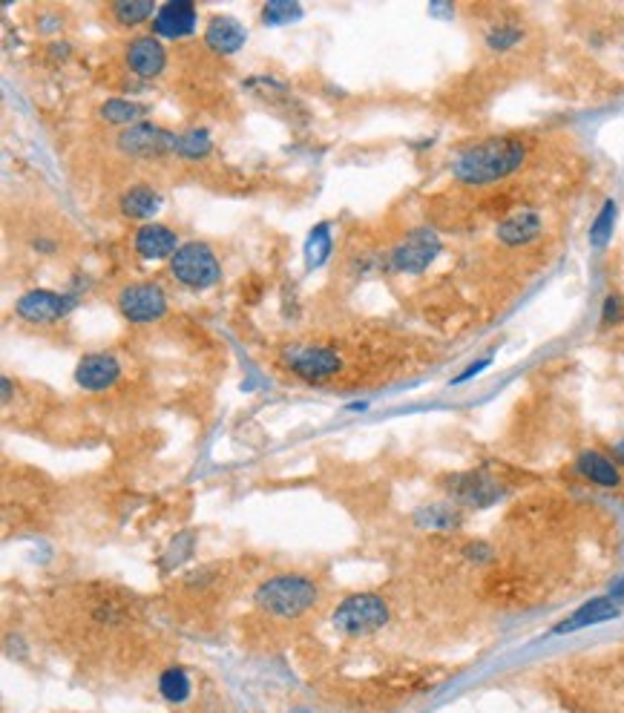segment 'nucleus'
<instances>
[{
    "mask_svg": "<svg viewBox=\"0 0 624 713\" xmlns=\"http://www.w3.org/2000/svg\"><path fill=\"white\" fill-rule=\"evenodd\" d=\"M331 253V230L328 225H317L314 233L308 236V245H305V265L308 268H320Z\"/></svg>",
    "mask_w": 624,
    "mask_h": 713,
    "instance_id": "27",
    "label": "nucleus"
},
{
    "mask_svg": "<svg viewBox=\"0 0 624 713\" xmlns=\"http://www.w3.org/2000/svg\"><path fill=\"white\" fill-rule=\"evenodd\" d=\"M610 596L616 598V601H624V575L613 584V590H610Z\"/></svg>",
    "mask_w": 624,
    "mask_h": 713,
    "instance_id": "31",
    "label": "nucleus"
},
{
    "mask_svg": "<svg viewBox=\"0 0 624 713\" xmlns=\"http://www.w3.org/2000/svg\"><path fill=\"white\" fill-rule=\"evenodd\" d=\"M440 253V236L432 228L406 233L389 253V265L397 274H423Z\"/></svg>",
    "mask_w": 624,
    "mask_h": 713,
    "instance_id": "6",
    "label": "nucleus"
},
{
    "mask_svg": "<svg viewBox=\"0 0 624 713\" xmlns=\"http://www.w3.org/2000/svg\"><path fill=\"white\" fill-rule=\"evenodd\" d=\"M118 314L133 325L162 320L167 314V294L159 282H130L118 291Z\"/></svg>",
    "mask_w": 624,
    "mask_h": 713,
    "instance_id": "5",
    "label": "nucleus"
},
{
    "mask_svg": "<svg viewBox=\"0 0 624 713\" xmlns=\"http://www.w3.org/2000/svg\"><path fill=\"white\" fill-rule=\"evenodd\" d=\"M622 613V604L613 596H599L590 598L587 604H581L576 613H570L567 619L555 627V633H573V630H584V627H593L601 621L616 619Z\"/></svg>",
    "mask_w": 624,
    "mask_h": 713,
    "instance_id": "16",
    "label": "nucleus"
},
{
    "mask_svg": "<svg viewBox=\"0 0 624 713\" xmlns=\"http://www.w3.org/2000/svg\"><path fill=\"white\" fill-rule=\"evenodd\" d=\"M527 161V144L515 136H492L463 147L452 156V176L466 187L504 182Z\"/></svg>",
    "mask_w": 624,
    "mask_h": 713,
    "instance_id": "1",
    "label": "nucleus"
},
{
    "mask_svg": "<svg viewBox=\"0 0 624 713\" xmlns=\"http://www.w3.org/2000/svg\"><path fill=\"white\" fill-rule=\"evenodd\" d=\"M248 44V29L231 15H213L205 26V46L216 55H236Z\"/></svg>",
    "mask_w": 624,
    "mask_h": 713,
    "instance_id": "15",
    "label": "nucleus"
},
{
    "mask_svg": "<svg viewBox=\"0 0 624 713\" xmlns=\"http://www.w3.org/2000/svg\"><path fill=\"white\" fill-rule=\"evenodd\" d=\"M521 41H524V29H521L518 23L501 21L492 23V26L486 29V46H489L492 52H509V49H515Z\"/></svg>",
    "mask_w": 624,
    "mask_h": 713,
    "instance_id": "24",
    "label": "nucleus"
},
{
    "mask_svg": "<svg viewBox=\"0 0 624 713\" xmlns=\"http://www.w3.org/2000/svg\"><path fill=\"white\" fill-rule=\"evenodd\" d=\"M285 363H288V371L297 374L305 383H325V380H331L343 368V360H340V354L334 348L308 343L291 345L285 351Z\"/></svg>",
    "mask_w": 624,
    "mask_h": 713,
    "instance_id": "7",
    "label": "nucleus"
},
{
    "mask_svg": "<svg viewBox=\"0 0 624 713\" xmlns=\"http://www.w3.org/2000/svg\"><path fill=\"white\" fill-rule=\"evenodd\" d=\"M9 397H12V380H9V377H3V403H6Z\"/></svg>",
    "mask_w": 624,
    "mask_h": 713,
    "instance_id": "32",
    "label": "nucleus"
},
{
    "mask_svg": "<svg viewBox=\"0 0 624 713\" xmlns=\"http://www.w3.org/2000/svg\"><path fill=\"white\" fill-rule=\"evenodd\" d=\"M210 150H213V138H210L208 130L193 127V130L179 133V138H176V156H179V159H187V161L205 159Z\"/></svg>",
    "mask_w": 624,
    "mask_h": 713,
    "instance_id": "22",
    "label": "nucleus"
},
{
    "mask_svg": "<svg viewBox=\"0 0 624 713\" xmlns=\"http://www.w3.org/2000/svg\"><path fill=\"white\" fill-rule=\"evenodd\" d=\"M170 276L190 291H208L222 279V265L205 242H185L170 259Z\"/></svg>",
    "mask_w": 624,
    "mask_h": 713,
    "instance_id": "3",
    "label": "nucleus"
},
{
    "mask_svg": "<svg viewBox=\"0 0 624 713\" xmlns=\"http://www.w3.org/2000/svg\"><path fill=\"white\" fill-rule=\"evenodd\" d=\"M259 18L265 26H285L302 18V6L294 0H268L259 12Z\"/></svg>",
    "mask_w": 624,
    "mask_h": 713,
    "instance_id": "26",
    "label": "nucleus"
},
{
    "mask_svg": "<svg viewBox=\"0 0 624 713\" xmlns=\"http://www.w3.org/2000/svg\"><path fill=\"white\" fill-rule=\"evenodd\" d=\"M417 518H420V524H426L429 529H455L458 527V521H461L449 506H440V504L423 509Z\"/></svg>",
    "mask_w": 624,
    "mask_h": 713,
    "instance_id": "28",
    "label": "nucleus"
},
{
    "mask_svg": "<svg viewBox=\"0 0 624 713\" xmlns=\"http://www.w3.org/2000/svg\"><path fill=\"white\" fill-rule=\"evenodd\" d=\"M98 115L107 121V124H118V127H133V124H141V118L147 115V107L144 104H136V101H127V98H110L101 104Z\"/></svg>",
    "mask_w": 624,
    "mask_h": 713,
    "instance_id": "20",
    "label": "nucleus"
},
{
    "mask_svg": "<svg viewBox=\"0 0 624 713\" xmlns=\"http://www.w3.org/2000/svg\"><path fill=\"white\" fill-rule=\"evenodd\" d=\"M199 26V9L190 0H170L159 6L156 18H153V35L167 38V41H179L193 35Z\"/></svg>",
    "mask_w": 624,
    "mask_h": 713,
    "instance_id": "11",
    "label": "nucleus"
},
{
    "mask_svg": "<svg viewBox=\"0 0 624 713\" xmlns=\"http://www.w3.org/2000/svg\"><path fill=\"white\" fill-rule=\"evenodd\" d=\"M489 363H492V357H484V360H478V363H472V366L466 368L463 374H458V377H455V383H466L469 377H475V374H481V371H484V368L489 366Z\"/></svg>",
    "mask_w": 624,
    "mask_h": 713,
    "instance_id": "30",
    "label": "nucleus"
},
{
    "mask_svg": "<svg viewBox=\"0 0 624 713\" xmlns=\"http://www.w3.org/2000/svg\"><path fill=\"white\" fill-rule=\"evenodd\" d=\"M176 133L164 130L162 124L153 121H141L127 130H121L118 147L124 156H136V159H162L167 153H176Z\"/></svg>",
    "mask_w": 624,
    "mask_h": 713,
    "instance_id": "8",
    "label": "nucleus"
},
{
    "mask_svg": "<svg viewBox=\"0 0 624 713\" xmlns=\"http://www.w3.org/2000/svg\"><path fill=\"white\" fill-rule=\"evenodd\" d=\"M190 690H193V685H190L185 667H167L159 676V693L167 702H185Z\"/></svg>",
    "mask_w": 624,
    "mask_h": 713,
    "instance_id": "23",
    "label": "nucleus"
},
{
    "mask_svg": "<svg viewBox=\"0 0 624 713\" xmlns=\"http://www.w3.org/2000/svg\"><path fill=\"white\" fill-rule=\"evenodd\" d=\"M544 233V219L535 207H518L512 210L507 219L498 222L495 228V236L501 245L507 248H524V245H532L538 236Z\"/></svg>",
    "mask_w": 624,
    "mask_h": 713,
    "instance_id": "13",
    "label": "nucleus"
},
{
    "mask_svg": "<svg viewBox=\"0 0 624 713\" xmlns=\"http://www.w3.org/2000/svg\"><path fill=\"white\" fill-rule=\"evenodd\" d=\"M576 469L584 481L596 483V486H601V489H616V486H622V472H619V466L607 458L604 452H599V449H587V452H581L576 460Z\"/></svg>",
    "mask_w": 624,
    "mask_h": 713,
    "instance_id": "17",
    "label": "nucleus"
},
{
    "mask_svg": "<svg viewBox=\"0 0 624 713\" xmlns=\"http://www.w3.org/2000/svg\"><path fill=\"white\" fill-rule=\"evenodd\" d=\"M449 489L455 492L458 501L469 506H478V509L495 504V501L501 498V489L495 486V481H489L481 472H469V475L455 478V486H449Z\"/></svg>",
    "mask_w": 624,
    "mask_h": 713,
    "instance_id": "18",
    "label": "nucleus"
},
{
    "mask_svg": "<svg viewBox=\"0 0 624 713\" xmlns=\"http://www.w3.org/2000/svg\"><path fill=\"white\" fill-rule=\"evenodd\" d=\"M133 248L139 253L141 259L147 262H159V259H173V253L179 251V233L173 228H167L162 222H147L136 230L133 236Z\"/></svg>",
    "mask_w": 624,
    "mask_h": 713,
    "instance_id": "14",
    "label": "nucleus"
},
{
    "mask_svg": "<svg viewBox=\"0 0 624 713\" xmlns=\"http://www.w3.org/2000/svg\"><path fill=\"white\" fill-rule=\"evenodd\" d=\"M72 308H75V297L49 291V288H32L15 302V314L29 325H55L64 320Z\"/></svg>",
    "mask_w": 624,
    "mask_h": 713,
    "instance_id": "9",
    "label": "nucleus"
},
{
    "mask_svg": "<svg viewBox=\"0 0 624 713\" xmlns=\"http://www.w3.org/2000/svg\"><path fill=\"white\" fill-rule=\"evenodd\" d=\"M616 213H619L616 199H607V202L601 205L599 216H596L593 225H590V245H593V248H604V245L610 242L613 228H616Z\"/></svg>",
    "mask_w": 624,
    "mask_h": 713,
    "instance_id": "25",
    "label": "nucleus"
},
{
    "mask_svg": "<svg viewBox=\"0 0 624 713\" xmlns=\"http://www.w3.org/2000/svg\"><path fill=\"white\" fill-rule=\"evenodd\" d=\"M124 61L133 75L153 81L167 69V49H164L162 38H156V35H136L127 41Z\"/></svg>",
    "mask_w": 624,
    "mask_h": 713,
    "instance_id": "10",
    "label": "nucleus"
},
{
    "mask_svg": "<svg viewBox=\"0 0 624 713\" xmlns=\"http://www.w3.org/2000/svg\"><path fill=\"white\" fill-rule=\"evenodd\" d=\"M156 12H159V6L153 0H118L113 3V18L118 26H127V29L156 18Z\"/></svg>",
    "mask_w": 624,
    "mask_h": 713,
    "instance_id": "21",
    "label": "nucleus"
},
{
    "mask_svg": "<svg viewBox=\"0 0 624 713\" xmlns=\"http://www.w3.org/2000/svg\"><path fill=\"white\" fill-rule=\"evenodd\" d=\"M254 601L277 619H297L302 613H308L317 601H320V587L297 573L274 575L268 581L259 584V590L254 593Z\"/></svg>",
    "mask_w": 624,
    "mask_h": 713,
    "instance_id": "2",
    "label": "nucleus"
},
{
    "mask_svg": "<svg viewBox=\"0 0 624 713\" xmlns=\"http://www.w3.org/2000/svg\"><path fill=\"white\" fill-rule=\"evenodd\" d=\"M429 12H432V15H452V9H446V6H432Z\"/></svg>",
    "mask_w": 624,
    "mask_h": 713,
    "instance_id": "33",
    "label": "nucleus"
},
{
    "mask_svg": "<svg viewBox=\"0 0 624 713\" xmlns=\"http://www.w3.org/2000/svg\"><path fill=\"white\" fill-rule=\"evenodd\" d=\"M118 207H121V213H124L127 219L147 222V219H153V216L162 210V193H159L156 187H150V184H136V187L124 190Z\"/></svg>",
    "mask_w": 624,
    "mask_h": 713,
    "instance_id": "19",
    "label": "nucleus"
},
{
    "mask_svg": "<svg viewBox=\"0 0 624 713\" xmlns=\"http://www.w3.org/2000/svg\"><path fill=\"white\" fill-rule=\"evenodd\" d=\"M619 322H624V297L610 294V297L604 299V305H601V325H604V328H613V325H619Z\"/></svg>",
    "mask_w": 624,
    "mask_h": 713,
    "instance_id": "29",
    "label": "nucleus"
},
{
    "mask_svg": "<svg viewBox=\"0 0 624 713\" xmlns=\"http://www.w3.org/2000/svg\"><path fill=\"white\" fill-rule=\"evenodd\" d=\"M121 377V363L107 351L84 354L75 366V383L84 391H107L113 389Z\"/></svg>",
    "mask_w": 624,
    "mask_h": 713,
    "instance_id": "12",
    "label": "nucleus"
},
{
    "mask_svg": "<svg viewBox=\"0 0 624 713\" xmlns=\"http://www.w3.org/2000/svg\"><path fill=\"white\" fill-rule=\"evenodd\" d=\"M613 452H616V458L624 460V440H619V443L613 446Z\"/></svg>",
    "mask_w": 624,
    "mask_h": 713,
    "instance_id": "34",
    "label": "nucleus"
},
{
    "mask_svg": "<svg viewBox=\"0 0 624 713\" xmlns=\"http://www.w3.org/2000/svg\"><path fill=\"white\" fill-rule=\"evenodd\" d=\"M331 624L343 636H369L389 624V604L374 593L348 596L337 604Z\"/></svg>",
    "mask_w": 624,
    "mask_h": 713,
    "instance_id": "4",
    "label": "nucleus"
}]
</instances>
